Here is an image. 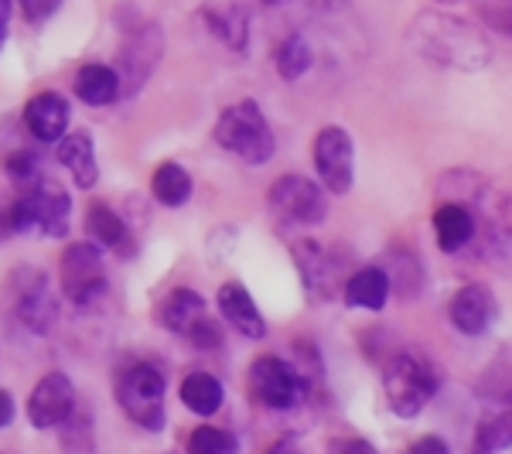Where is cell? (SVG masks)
I'll return each mask as SVG.
<instances>
[{
	"label": "cell",
	"instance_id": "11",
	"mask_svg": "<svg viewBox=\"0 0 512 454\" xmlns=\"http://www.w3.org/2000/svg\"><path fill=\"white\" fill-rule=\"evenodd\" d=\"M164 52V31L161 24H140V28L130 31V38L123 41L120 55H117V76L123 93H137L151 72L158 69Z\"/></svg>",
	"mask_w": 512,
	"mask_h": 454
},
{
	"label": "cell",
	"instance_id": "19",
	"mask_svg": "<svg viewBox=\"0 0 512 454\" xmlns=\"http://www.w3.org/2000/svg\"><path fill=\"white\" fill-rule=\"evenodd\" d=\"M202 18L222 45L233 48V52H246V45H250V14L243 7L236 4L202 7Z\"/></svg>",
	"mask_w": 512,
	"mask_h": 454
},
{
	"label": "cell",
	"instance_id": "29",
	"mask_svg": "<svg viewBox=\"0 0 512 454\" xmlns=\"http://www.w3.org/2000/svg\"><path fill=\"white\" fill-rule=\"evenodd\" d=\"M478 14H482L485 28L499 31V35H512V0H506V4H482Z\"/></svg>",
	"mask_w": 512,
	"mask_h": 454
},
{
	"label": "cell",
	"instance_id": "24",
	"mask_svg": "<svg viewBox=\"0 0 512 454\" xmlns=\"http://www.w3.org/2000/svg\"><path fill=\"white\" fill-rule=\"evenodd\" d=\"M222 400H226V390H222L219 376L212 373H188L185 383H181V403L198 417L219 414Z\"/></svg>",
	"mask_w": 512,
	"mask_h": 454
},
{
	"label": "cell",
	"instance_id": "27",
	"mask_svg": "<svg viewBox=\"0 0 512 454\" xmlns=\"http://www.w3.org/2000/svg\"><path fill=\"white\" fill-rule=\"evenodd\" d=\"M475 444L482 454L509 451L512 448V410H499V414H492L489 420H482L475 434Z\"/></svg>",
	"mask_w": 512,
	"mask_h": 454
},
{
	"label": "cell",
	"instance_id": "15",
	"mask_svg": "<svg viewBox=\"0 0 512 454\" xmlns=\"http://www.w3.org/2000/svg\"><path fill=\"white\" fill-rule=\"evenodd\" d=\"M495 297L489 287L482 284H465L458 287L448 304V318L461 335H485L495 321Z\"/></svg>",
	"mask_w": 512,
	"mask_h": 454
},
{
	"label": "cell",
	"instance_id": "28",
	"mask_svg": "<svg viewBox=\"0 0 512 454\" xmlns=\"http://www.w3.org/2000/svg\"><path fill=\"white\" fill-rule=\"evenodd\" d=\"M188 454H239V441L222 427H198L188 437Z\"/></svg>",
	"mask_w": 512,
	"mask_h": 454
},
{
	"label": "cell",
	"instance_id": "36",
	"mask_svg": "<svg viewBox=\"0 0 512 454\" xmlns=\"http://www.w3.org/2000/svg\"><path fill=\"white\" fill-rule=\"evenodd\" d=\"M7 18H11V4L0 0V41H4V35H7Z\"/></svg>",
	"mask_w": 512,
	"mask_h": 454
},
{
	"label": "cell",
	"instance_id": "26",
	"mask_svg": "<svg viewBox=\"0 0 512 454\" xmlns=\"http://www.w3.org/2000/svg\"><path fill=\"white\" fill-rule=\"evenodd\" d=\"M274 62H277L280 76H284L287 82H294V79H301L304 72L311 69V62H315V52H311V45H308V38H304V35H287L277 45Z\"/></svg>",
	"mask_w": 512,
	"mask_h": 454
},
{
	"label": "cell",
	"instance_id": "16",
	"mask_svg": "<svg viewBox=\"0 0 512 454\" xmlns=\"http://www.w3.org/2000/svg\"><path fill=\"white\" fill-rule=\"evenodd\" d=\"M216 304H219V315L229 321V328H236V332L243 335V338H253V342H260V338L267 335V321H263L260 308H256L253 294L246 291L239 280H229V284L219 287Z\"/></svg>",
	"mask_w": 512,
	"mask_h": 454
},
{
	"label": "cell",
	"instance_id": "21",
	"mask_svg": "<svg viewBox=\"0 0 512 454\" xmlns=\"http://www.w3.org/2000/svg\"><path fill=\"white\" fill-rule=\"evenodd\" d=\"M59 161L69 168V175L76 178V188H93L99 181V164H96V147L93 137L86 130H76L59 144Z\"/></svg>",
	"mask_w": 512,
	"mask_h": 454
},
{
	"label": "cell",
	"instance_id": "17",
	"mask_svg": "<svg viewBox=\"0 0 512 454\" xmlns=\"http://www.w3.org/2000/svg\"><path fill=\"white\" fill-rule=\"evenodd\" d=\"M24 123H28L31 137H38L41 144H62L65 130H69V103L59 93H38L24 106Z\"/></svg>",
	"mask_w": 512,
	"mask_h": 454
},
{
	"label": "cell",
	"instance_id": "35",
	"mask_svg": "<svg viewBox=\"0 0 512 454\" xmlns=\"http://www.w3.org/2000/svg\"><path fill=\"white\" fill-rule=\"evenodd\" d=\"M11 420H14V400H11V393L0 390V427H7Z\"/></svg>",
	"mask_w": 512,
	"mask_h": 454
},
{
	"label": "cell",
	"instance_id": "20",
	"mask_svg": "<svg viewBox=\"0 0 512 454\" xmlns=\"http://www.w3.org/2000/svg\"><path fill=\"white\" fill-rule=\"evenodd\" d=\"M76 96L82 99V103L89 106H110L117 103L123 86H120V76L117 69H110V65H99V62H89L82 65V69L76 72Z\"/></svg>",
	"mask_w": 512,
	"mask_h": 454
},
{
	"label": "cell",
	"instance_id": "34",
	"mask_svg": "<svg viewBox=\"0 0 512 454\" xmlns=\"http://www.w3.org/2000/svg\"><path fill=\"white\" fill-rule=\"evenodd\" d=\"M267 454H304V451H301V444H297L294 437H280V441L270 444Z\"/></svg>",
	"mask_w": 512,
	"mask_h": 454
},
{
	"label": "cell",
	"instance_id": "22",
	"mask_svg": "<svg viewBox=\"0 0 512 454\" xmlns=\"http://www.w3.org/2000/svg\"><path fill=\"white\" fill-rule=\"evenodd\" d=\"M390 291L393 287L383 267H362L345 284V304L362 311H379L386 304V297H390Z\"/></svg>",
	"mask_w": 512,
	"mask_h": 454
},
{
	"label": "cell",
	"instance_id": "10",
	"mask_svg": "<svg viewBox=\"0 0 512 454\" xmlns=\"http://www.w3.org/2000/svg\"><path fill=\"white\" fill-rule=\"evenodd\" d=\"M161 325L168 332H175L181 338H188L198 349H216L222 342L219 325L209 318V304L198 291H188V287H178L164 297L161 304Z\"/></svg>",
	"mask_w": 512,
	"mask_h": 454
},
{
	"label": "cell",
	"instance_id": "30",
	"mask_svg": "<svg viewBox=\"0 0 512 454\" xmlns=\"http://www.w3.org/2000/svg\"><path fill=\"white\" fill-rule=\"evenodd\" d=\"M7 171H11L14 178H21V181H31L38 175V161L31 158L28 151H18V154H11V158H7Z\"/></svg>",
	"mask_w": 512,
	"mask_h": 454
},
{
	"label": "cell",
	"instance_id": "32",
	"mask_svg": "<svg viewBox=\"0 0 512 454\" xmlns=\"http://www.w3.org/2000/svg\"><path fill=\"white\" fill-rule=\"evenodd\" d=\"M21 11H24V18L38 24V21L52 18V14L59 11V4H55V0H52V4H38V0H24V4H21Z\"/></svg>",
	"mask_w": 512,
	"mask_h": 454
},
{
	"label": "cell",
	"instance_id": "4",
	"mask_svg": "<svg viewBox=\"0 0 512 454\" xmlns=\"http://www.w3.org/2000/svg\"><path fill=\"white\" fill-rule=\"evenodd\" d=\"M4 301L11 315L21 321L28 332L48 335L59 325V301H55L52 280L38 267H18L11 270L4 284Z\"/></svg>",
	"mask_w": 512,
	"mask_h": 454
},
{
	"label": "cell",
	"instance_id": "7",
	"mask_svg": "<svg viewBox=\"0 0 512 454\" xmlns=\"http://www.w3.org/2000/svg\"><path fill=\"white\" fill-rule=\"evenodd\" d=\"M250 390L267 410H297L311 393L308 376L277 356H260L250 366Z\"/></svg>",
	"mask_w": 512,
	"mask_h": 454
},
{
	"label": "cell",
	"instance_id": "23",
	"mask_svg": "<svg viewBox=\"0 0 512 454\" xmlns=\"http://www.w3.org/2000/svg\"><path fill=\"white\" fill-rule=\"evenodd\" d=\"M86 233L93 236V243L99 250H123L127 253V243H130V229H127V219L117 216L110 205L103 202H93L86 212Z\"/></svg>",
	"mask_w": 512,
	"mask_h": 454
},
{
	"label": "cell",
	"instance_id": "12",
	"mask_svg": "<svg viewBox=\"0 0 512 454\" xmlns=\"http://www.w3.org/2000/svg\"><path fill=\"white\" fill-rule=\"evenodd\" d=\"M315 168L321 175V185L332 195L352 192L355 181V144L349 130L342 127H321L315 137Z\"/></svg>",
	"mask_w": 512,
	"mask_h": 454
},
{
	"label": "cell",
	"instance_id": "2",
	"mask_svg": "<svg viewBox=\"0 0 512 454\" xmlns=\"http://www.w3.org/2000/svg\"><path fill=\"white\" fill-rule=\"evenodd\" d=\"M437 386H441V373H437V366L424 352L403 349L386 359L383 390L396 417H403V420L417 417L420 410L427 407V400L437 393Z\"/></svg>",
	"mask_w": 512,
	"mask_h": 454
},
{
	"label": "cell",
	"instance_id": "14",
	"mask_svg": "<svg viewBox=\"0 0 512 454\" xmlns=\"http://www.w3.org/2000/svg\"><path fill=\"white\" fill-rule=\"evenodd\" d=\"M76 414V390L65 373H48L38 379V386L28 396V420L38 431L65 424Z\"/></svg>",
	"mask_w": 512,
	"mask_h": 454
},
{
	"label": "cell",
	"instance_id": "3",
	"mask_svg": "<svg viewBox=\"0 0 512 454\" xmlns=\"http://www.w3.org/2000/svg\"><path fill=\"white\" fill-rule=\"evenodd\" d=\"M216 144L243 164H250V168L267 164L277 151L274 130H270L267 117H263L253 99H243V103L222 110L216 123Z\"/></svg>",
	"mask_w": 512,
	"mask_h": 454
},
{
	"label": "cell",
	"instance_id": "25",
	"mask_svg": "<svg viewBox=\"0 0 512 454\" xmlns=\"http://www.w3.org/2000/svg\"><path fill=\"white\" fill-rule=\"evenodd\" d=\"M151 195L158 198L161 205H168V209H181V205L192 198V175H188L181 164L164 161L151 178Z\"/></svg>",
	"mask_w": 512,
	"mask_h": 454
},
{
	"label": "cell",
	"instance_id": "13",
	"mask_svg": "<svg viewBox=\"0 0 512 454\" xmlns=\"http://www.w3.org/2000/svg\"><path fill=\"white\" fill-rule=\"evenodd\" d=\"M291 257L301 270L304 294L311 297V304H328L338 291V263L332 253L315 239H297L291 246Z\"/></svg>",
	"mask_w": 512,
	"mask_h": 454
},
{
	"label": "cell",
	"instance_id": "9",
	"mask_svg": "<svg viewBox=\"0 0 512 454\" xmlns=\"http://www.w3.org/2000/svg\"><path fill=\"white\" fill-rule=\"evenodd\" d=\"M270 212L284 222V226H318L328 216V198L304 175H280L267 192Z\"/></svg>",
	"mask_w": 512,
	"mask_h": 454
},
{
	"label": "cell",
	"instance_id": "31",
	"mask_svg": "<svg viewBox=\"0 0 512 454\" xmlns=\"http://www.w3.org/2000/svg\"><path fill=\"white\" fill-rule=\"evenodd\" d=\"M332 454H379V451L369 441H362V437H342V441L332 444Z\"/></svg>",
	"mask_w": 512,
	"mask_h": 454
},
{
	"label": "cell",
	"instance_id": "33",
	"mask_svg": "<svg viewBox=\"0 0 512 454\" xmlns=\"http://www.w3.org/2000/svg\"><path fill=\"white\" fill-rule=\"evenodd\" d=\"M410 454H451V448L444 444V437L427 434V437H420L414 448H410Z\"/></svg>",
	"mask_w": 512,
	"mask_h": 454
},
{
	"label": "cell",
	"instance_id": "6",
	"mask_svg": "<svg viewBox=\"0 0 512 454\" xmlns=\"http://www.w3.org/2000/svg\"><path fill=\"white\" fill-rule=\"evenodd\" d=\"M117 400L123 414L144 431L158 434L168 424V417H164V376L151 362H137L117 379Z\"/></svg>",
	"mask_w": 512,
	"mask_h": 454
},
{
	"label": "cell",
	"instance_id": "8",
	"mask_svg": "<svg viewBox=\"0 0 512 454\" xmlns=\"http://www.w3.org/2000/svg\"><path fill=\"white\" fill-rule=\"evenodd\" d=\"M62 294L65 301H72L76 308H93L96 301H103L106 294V270H103V250L96 243H72L65 246L62 263Z\"/></svg>",
	"mask_w": 512,
	"mask_h": 454
},
{
	"label": "cell",
	"instance_id": "5",
	"mask_svg": "<svg viewBox=\"0 0 512 454\" xmlns=\"http://www.w3.org/2000/svg\"><path fill=\"white\" fill-rule=\"evenodd\" d=\"M69 216H72V198L62 185H55V181H35V185L11 205V226L18 229V233L38 229L41 236L59 239L69 233Z\"/></svg>",
	"mask_w": 512,
	"mask_h": 454
},
{
	"label": "cell",
	"instance_id": "18",
	"mask_svg": "<svg viewBox=\"0 0 512 454\" xmlns=\"http://www.w3.org/2000/svg\"><path fill=\"white\" fill-rule=\"evenodd\" d=\"M434 233H437V246L444 253H461L478 236V219L468 205L444 202L434 212Z\"/></svg>",
	"mask_w": 512,
	"mask_h": 454
},
{
	"label": "cell",
	"instance_id": "37",
	"mask_svg": "<svg viewBox=\"0 0 512 454\" xmlns=\"http://www.w3.org/2000/svg\"><path fill=\"white\" fill-rule=\"evenodd\" d=\"M0 454H4V451H0Z\"/></svg>",
	"mask_w": 512,
	"mask_h": 454
},
{
	"label": "cell",
	"instance_id": "1",
	"mask_svg": "<svg viewBox=\"0 0 512 454\" xmlns=\"http://www.w3.org/2000/svg\"><path fill=\"white\" fill-rule=\"evenodd\" d=\"M410 48L424 62L451 72H482L492 62V45L472 21L448 11H420L410 21Z\"/></svg>",
	"mask_w": 512,
	"mask_h": 454
}]
</instances>
